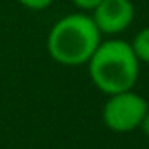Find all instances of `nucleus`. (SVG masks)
Returning a JSON list of instances; mask_svg holds the SVG:
<instances>
[{
    "label": "nucleus",
    "instance_id": "6e6552de",
    "mask_svg": "<svg viewBox=\"0 0 149 149\" xmlns=\"http://www.w3.org/2000/svg\"><path fill=\"white\" fill-rule=\"evenodd\" d=\"M139 128H142V132L149 137V109H147V112L144 114V118H142V121H140V126Z\"/></svg>",
    "mask_w": 149,
    "mask_h": 149
},
{
    "label": "nucleus",
    "instance_id": "20e7f679",
    "mask_svg": "<svg viewBox=\"0 0 149 149\" xmlns=\"http://www.w3.org/2000/svg\"><path fill=\"white\" fill-rule=\"evenodd\" d=\"M91 13V18L100 33L107 35L125 32L135 16L132 0H102Z\"/></svg>",
    "mask_w": 149,
    "mask_h": 149
},
{
    "label": "nucleus",
    "instance_id": "0eeeda50",
    "mask_svg": "<svg viewBox=\"0 0 149 149\" xmlns=\"http://www.w3.org/2000/svg\"><path fill=\"white\" fill-rule=\"evenodd\" d=\"M74 4H76L79 9H83V11H93L102 0H72Z\"/></svg>",
    "mask_w": 149,
    "mask_h": 149
},
{
    "label": "nucleus",
    "instance_id": "f03ea898",
    "mask_svg": "<svg viewBox=\"0 0 149 149\" xmlns=\"http://www.w3.org/2000/svg\"><path fill=\"white\" fill-rule=\"evenodd\" d=\"M102 33L91 16L76 13L58 19L47 35V51L54 61L67 67H79L88 63Z\"/></svg>",
    "mask_w": 149,
    "mask_h": 149
},
{
    "label": "nucleus",
    "instance_id": "7ed1b4c3",
    "mask_svg": "<svg viewBox=\"0 0 149 149\" xmlns=\"http://www.w3.org/2000/svg\"><path fill=\"white\" fill-rule=\"evenodd\" d=\"M149 104L144 97L133 90L109 95V100L104 105V123L112 132H132L140 126L144 114L147 112Z\"/></svg>",
    "mask_w": 149,
    "mask_h": 149
},
{
    "label": "nucleus",
    "instance_id": "39448f33",
    "mask_svg": "<svg viewBox=\"0 0 149 149\" xmlns=\"http://www.w3.org/2000/svg\"><path fill=\"white\" fill-rule=\"evenodd\" d=\"M130 44H132V49H133L135 56L139 58V61L149 63V26L140 30Z\"/></svg>",
    "mask_w": 149,
    "mask_h": 149
},
{
    "label": "nucleus",
    "instance_id": "423d86ee",
    "mask_svg": "<svg viewBox=\"0 0 149 149\" xmlns=\"http://www.w3.org/2000/svg\"><path fill=\"white\" fill-rule=\"evenodd\" d=\"M18 2L30 11H44L53 4V0H18Z\"/></svg>",
    "mask_w": 149,
    "mask_h": 149
},
{
    "label": "nucleus",
    "instance_id": "f257e3e1",
    "mask_svg": "<svg viewBox=\"0 0 149 149\" xmlns=\"http://www.w3.org/2000/svg\"><path fill=\"white\" fill-rule=\"evenodd\" d=\"M139 65L140 61L135 56L132 44L121 39L100 42L88 60L90 77L105 95L133 90L139 77Z\"/></svg>",
    "mask_w": 149,
    "mask_h": 149
}]
</instances>
